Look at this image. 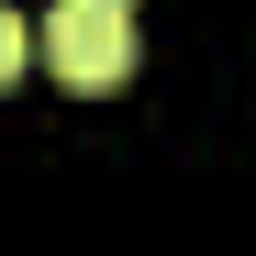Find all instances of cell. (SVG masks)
Returning <instances> with one entry per match:
<instances>
[{
    "label": "cell",
    "mask_w": 256,
    "mask_h": 256,
    "mask_svg": "<svg viewBox=\"0 0 256 256\" xmlns=\"http://www.w3.org/2000/svg\"><path fill=\"white\" fill-rule=\"evenodd\" d=\"M34 45L67 90H122L134 78V12H112V0H56L45 22H34Z\"/></svg>",
    "instance_id": "obj_1"
},
{
    "label": "cell",
    "mask_w": 256,
    "mask_h": 256,
    "mask_svg": "<svg viewBox=\"0 0 256 256\" xmlns=\"http://www.w3.org/2000/svg\"><path fill=\"white\" fill-rule=\"evenodd\" d=\"M22 56H34V22L12 12V0H0V90H12V67H22Z\"/></svg>",
    "instance_id": "obj_2"
},
{
    "label": "cell",
    "mask_w": 256,
    "mask_h": 256,
    "mask_svg": "<svg viewBox=\"0 0 256 256\" xmlns=\"http://www.w3.org/2000/svg\"><path fill=\"white\" fill-rule=\"evenodd\" d=\"M112 12H134V0H112Z\"/></svg>",
    "instance_id": "obj_3"
}]
</instances>
